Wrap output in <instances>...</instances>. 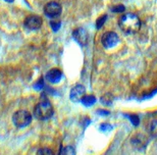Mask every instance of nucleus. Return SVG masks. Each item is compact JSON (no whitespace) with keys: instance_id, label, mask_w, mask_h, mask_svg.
I'll use <instances>...</instances> for the list:
<instances>
[{"instance_id":"obj_7","label":"nucleus","mask_w":157,"mask_h":155,"mask_svg":"<svg viewBox=\"0 0 157 155\" xmlns=\"http://www.w3.org/2000/svg\"><path fill=\"white\" fill-rule=\"evenodd\" d=\"M84 96H85V87L83 85H77V86H75L73 89L71 90L70 98L75 103L80 102Z\"/></svg>"},{"instance_id":"obj_6","label":"nucleus","mask_w":157,"mask_h":155,"mask_svg":"<svg viewBox=\"0 0 157 155\" xmlns=\"http://www.w3.org/2000/svg\"><path fill=\"white\" fill-rule=\"evenodd\" d=\"M44 12L49 17H56L61 14V6L55 1H50L44 7Z\"/></svg>"},{"instance_id":"obj_18","label":"nucleus","mask_w":157,"mask_h":155,"mask_svg":"<svg viewBox=\"0 0 157 155\" xmlns=\"http://www.w3.org/2000/svg\"><path fill=\"white\" fill-rule=\"evenodd\" d=\"M111 10L113 12H122V11H124V6L117 5V6H114V7H112Z\"/></svg>"},{"instance_id":"obj_10","label":"nucleus","mask_w":157,"mask_h":155,"mask_svg":"<svg viewBox=\"0 0 157 155\" xmlns=\"http://www.w3.org/2000/svg\"><path fill=\"white\" fill-rule=\"evenodd\" d=\"M132 143H133L134 146H136L138 148H142L144 145H145L146 140H145V138H144L142 135H137V136H135V137L133 138Z\"/></svg>"},{"instance_id":"obj_12","label":"nucleus","mask_w":157,"mask_h":155,"mask_svg":"<svg viewBox=\"0 0 157 155\" xmlns=\"http://www.w3.org/2000/svg\"><path fill=\"white\" fill-rule=\"evenodd\" d=\"M149 133H150V135H151L152 137L157 138V119L153 121L151 124H150Z\"/></svg>"},{"instance_id":"obj_3","label":"nucleus","mask_w":157,"mask_h":155,"mask_svg":"<svg viewBox=\"0 0 157 155\" xmlns=\"http://www.w3.org/2000/svg\"><path fill=\"white\" fill-rule=\"evenodd\" d=\"M12 122L13 125L18 129L25 128L29 126L32 122V115L27 110H17L12 116Z\"/></svg>"},{"instance_id":"obj_20","label":"nucleus","mask_w":157,"mask_h":155,"mask_svg":"<svg viewBox=\"0 0 157 155\" xmlns=\"http://www.w3.org/2000/svg\"><path fill=\"white\" fill-rule=\"evenodd\" d=\"M4 1H6V2H8V3H11V2H13L14 0H4Z\"/></svg>"},{"instance_id":"obj_16","label":"nucleus","mask_w":157,"mask_h":155,"mask_svg":"<svg viewBox=\"0 0 157 155\" xmlns=\"http://www.w3.org/2000/svg\"><path fill=\"white\" fill-rule=\"evenodd\" d=\"M43 87H45V85H44V79L41 78L40 80L34 85V88H35L36 90H40V89H42Z\"/></svg>"},{"instance_id":"obj_19","label":"nucleus","mask_w":157,"mask_h":155,"mask_svg":"<svg viewBox=\"0 0 157 155\" xmlns=\"http://www.w3.org/2000/svg\"><path fill=\"white\" fill-rule=\"evenodd\" d=\"M128 118H131L132 119V122L135 125V126H138L139 125V118H138L137 115H128Z\"/></svg>"},{"instance_id":"obj_17","label":"nucleus","mask_w":157,"mask_h":155,"mask_svg":"<svg viewBox=\"0 0 157 155\" xmlns=\"http://www.w3.org/2000/svg\"><path fill=\"white\" fill-rule=\"evenodd\" d=\"M50 26H51L53 31L56 32V31L59 30V28H60V26H61V23L60 21H50Z\"/></svg>"},{"instance_id":"obj_4","label":"nucleus","mask_w":157,"mask_h":155,"mask_svg":"<svg viewBox=\"0 0 157 155\" xmlns=\"http://www.w3.org/2000/svg\"><path fill=\"white\" fill-rule=\"evenodd\" d=\"M119 42V38L117 33L114 32H107V33L103 34L101 38V43L105 48H113L117 46Z\"/></svg>"},{"instance_id":"obj_1","label":"nucleus","mask_w":157,"mask_h":155,"mask_svg":"<svg viewBox=\"0 0 157 155\" xmlns=\"http://www.w3.org/2000/svg\"><path fill=\"white\" fill-rule=\"evenodd\" d=\"M118 26L125 34H135L140 30L141 21L134 14H125L118 21Z\"/></svg>"},{"instance_id":"obj_9","label":"nucleus","mask_w":157,"mask_h":155,"mask_svg":"<svg viewBox=\"0 0 157 155\" xmlns=\"http://www.w3.org/2000/svg\"><path fill=\"white\" fill-rule=\"evenodd\" d=\"M62 72L58 68H52L46 74V80L51 84H56L61 80Z\"/></svg>"},{"instance_id":"obj_2","label":"nucleus","mask_w":157,"mask_h":155,"mask_svg":"<svg viewBox=\"0 0 157 155\" xmlns=\"http://www.w3.org/2000/svg\"><path fill=\"white\" fill-rule=\"evenodd\" d=\"M53 107L47 99H42L34 108V115L40 121H47L53 115Z\"/></svg>"},{"instance_id":"obj_5","label":"nucleus","mask_w":157,"mask_h":155,"mask_svg":"<svg viewBox=\"0 0 157 155\" xmlns=\"http://www.w3.org/2000/svg\"><path fill=\"white\" fill-rule=\"evenodd\" d=\"M43 21L39 15H29L26 20H25V28L30 31L39 30L42 27Z\"/></svg>"},{"instance_id":"obj_11","label":"nucleus","mask_w":157,"mask_h":155,"mask_svg":"<svg viewBox=\"0 0 157 155\" xmlns=\"http://www.w3.org/2000/svg\"><path fill=\"white\" fill-rule=\"evenodd\" d=\"M81 101L85 106L90 107L96 102V98H95V96H93V95H85V96L82 98Z\"/></svg>"},{"instance_id":"obj_8","label":"nucleus","mask_w":157,"mask_h":155,"mask_svg":"<svg viewBox=\"0 0 157 155\" xmlns=\"http://www.w3.org/2000/svg\"><path fill=\"white\" fill-rule=\"evenodd\" d=\"M73 37L82 46H85L88 43V33L83 28H78V29L75 30L73 33Z\"/></svg>"},{"instance_id":"obj_15","label":"nucleus","mask_w":157,"mask_h":155,"mask_svg":"<svg viewBox=\"0 0 157 155\" xmlns=\"http://www.w3.org/2000/svg\"><path fill=\"white\" fill-rule=\"evenodd\" d=\"M37 153L40 154V155H51V154H53L52 150L49 149V148H42V149H39Z\"/></svg>"},{"instance_id":"obj_13","label":"nucleus","mask_w":157,"mask_h":155,"mask_svg":"<svg viewBox=\"0 0 157 155\" xmlns=\"http://www.w3.org/2000/svg\"><path fill=\"white\" fill-rule=\"evenodd\" d=\"M106 18H107V17L106 15H102V17H100L98 20H97L96 21V27H97V29H100L103 25H104L105 23V21H106Z\"/></svg>"},{"instance_id":"obj_14","label":"nucleus","mask_w":157,"mask_h":155,"mask_svg":"<svg viewBox=\"0 0 157 155\" xmlns=\"http://www.w3.org/2000/svg\"><path fill=\"white\" fill-rule=\"evenodd\" d=\"M61 154H76V150L74 149L73 147L68 146V147H65L63 149L61 150Z\"/></svg>"}]
</instances>
